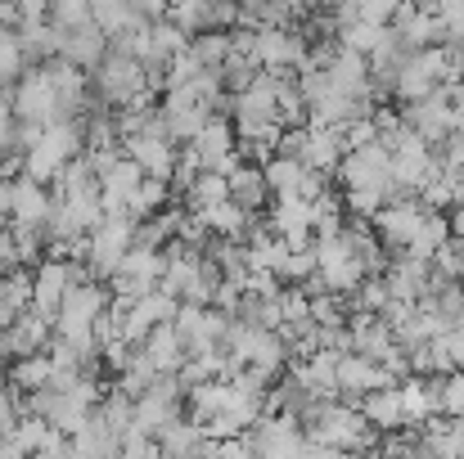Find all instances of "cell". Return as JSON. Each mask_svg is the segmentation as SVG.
Listing matches in <instances>:
<instances>
[{
    "mask_svg": "<svg viewBox=\"0 0 464 459\" xmlns=\"http://www.w3.org/2000/svg\"><path fill=\"white\" fill-rule=\"evenodd\" d=\"M226 198H230L226 176H217V171H198V180L180 194V207H185L189 216H198V212H208V207H217V203H226Z\"/></svg>",
    "mask_w": 464,
    "mask_h": 459,
    "instance_id": "f1b7e54d",
    "label": "cell"
},
{
    "mask_svg": "<svg viewBox=\"0 0 464 459\" xmlns=\"http://www.w3.org/2000/svg\"><path fill=\"white\" fill-rule=\"evenodd\" d=\"M383 284L397 302H424L429 298V284H433V266L429 262H415V257H392L388 271H383Z\"/></svg>",
    "mask_w": 464,
    "mask_h": 459,
    "instance_id": "e0dca14e",
    "label": "cell"
},
{
    "mask_svg": "<svg viewBox=\"0 0 464 459\" xmlns=\"http://www.w3.org/2000/svg\"><path fill=\"white\" fill-rule=\"evenodd\" d=\"M356 410H361V419H365L379 437H383V433L406 428V415H401V392H397V387H379V392L356 397Z\"/></svg>",
    "mask_w": 464,
    "mask_h": 459,
    "instance_id": "44dd1931",
    "label": "cell"
},
{
    "mask_svg": "<svg viewBox=\"0 0 464 459\" xmlns=\"http://www.w3.org/2000/svg\"><path fill=\"white\" fill-rule=\"evenodd\" d=\"M18 401H23V392L0 387V437H9V433H14V424H18Z\"/></svg>",
    "mask_w": 464,
    "mask_h": 459,
    "instance_id": "ab89813d",
    "label": "cell"
},
{
    "mask_svg": "<svg viewBox=\"0 0 464 459\" xmlns=\"http://www.w3.org/2000/svg\"><path fill=\"white\" fill-rule=\"evenodd\" d=\"M122 153L145 171V180H167L171 185V171H176V158H180V149L171 140H162V136H131V140H122Z\"/></svg>",
    "mask_w": 464,
    "mask_h": 459,
    "instance_id": "5bb4252c",
    "label": "cell"
},
{
    "mask_svg": "<svg viewBox=\"0 0 464 459\" xmlns=\"http://www.w3.org/2000/svg\"><path fill=\"white\" fill-rule=\"evenodd\" d=\"M118 459H162V451H158V442L150 437V433H122V442H118Z\"/></svg>",
    "mask_w": 464,
    "mask_h": 459,
    "instance_id": "8d00e7d4",
    "label": "cell"
},
{
    "mask_svg": "<svg viewBox=\"0 0 464 459\" xmlns=\"http://www.w3.org/2000/svg\"><path fill=\"white\" fill-rule=\"evenodd\" d=\"M104 54H109V36H104L95 23H86V27H77V32H63L59 59H68L72 68H82V72H95Z\"/></svg>",
    "mask_w": 464,
    "mask_h": 459,
    "instance_id": "ffe728a7",
    "label": "cell"
},
{
    "mask_svg": "<svg viewBox=\"0 0 464 459\" xmlns=\"http://www.w3.org/2000/svg\"><path fill=\"white\" fill-rule=\"evenodd\" d=\"M438 392H442V415H464V369L456 374H442L438 378Z\"/></svg>",
    "mask_w": 464,
    "mask_h": 459,
    "instance_id": "74e56055",
    "label": "cell"
},
{
    "mask_svg": "<svg viewBox=\"0 0 464 459\" xmlns=\"http://www.w3.org/2000/svg\"><path fill=\"white\" fill-rule=\"evenodd\" d=\"M460 122H464V113H460Z\"/></svg>",
    "mask_w": 464,
    "mask_h": 459,
    "instance_id": "f6af8a7d",
    "label": "cell"
},
{
    "mask_svg": "<svg viewBox=\"0 0 464 459\" xmlns=\"http://www.w3.org/2000/svg\"><path fill=\"white\" fill-rule=\"evenodd\" d=\"M82 145H86V140H82V118H72V122H50V127L41 131V140L23 153V176L36 180V185H54L59 171H63L72 158H82Z\"/></svg>",
    "mask_w": 464,
    "mask_h": 459,
    "instance_id": "7a4b0ae2",
    "label": "cell"
},
{
    "mask_svg": "<svg viewBox=\"0 0 464 459\" xmlns=\"http://www.w3.org/2000/svg\"><path fill=\"white\" fill-rule=\"evenodd\" d=\"M154 442H158V451H162V459H203L212 451V437H208L194 419H185V415L171 419Z\"/></svg>",
    "mask_w": 464,
    "mask_h": 459,
    "instance_id": "ac0fdd59",
    "label": "cell"
},
{
    "mask_svg": "<svg viewBox=\"0 0 464 459\" xmlns=\"http://www.w3.org/2000/svg\"><path fill=\"white\" fill-rule=\"evenodd\" d=\"M244 437L257 459H303V451H307V437L289 415H262Z\"/></svg>",
    "mask_w": 464,
    "mask_h": 459,
    "instance_id": "30bf717a",
    "label": "cell"
},
{
    "mask_svg": "<svg viewBox=\"0 0 464 459\" xmlns=\"http://www.w3.org/2000/svg\"><path fill=\"white\" fill-rule=\"evenodd\" d=\"M347 140H343V127H307V153H303V167L311 171H324L334 180V167L343 162Z\"/></svg>",
    "mask_w": 464,
    "mask_h": 459,
    "instance_id": "cb8c5ba5",
    "label": "cell"
},
{
    "mask_svg": "<svg viewBox=\"0 0 464 459\" xmlns=\"http://www.w3.org/2000/svg\"><path fill=\"white\" fill-rule=\"evenodd\" d=\"M315 280H320V289L334 293V298H347V293L361 289L365 271H361V262L352 257L343 230L329 234V239H315Z\"/></svg>",
    "mask_w": 464,
    "mask_h": 459,
    "instance_id": "277c9868",
    "label": "cell"
},
{
    "mask_svg": "<svg viewBox=\"0 0 464 459\" xmlns=\"http://www.w3.org/2000/svg\"><path fill=\"white\" fill-rule=\"evenodd\" d=\"M262 176H266L271 198H294V194H298V185H303V176H307V167H303L298 158L271 153V158L262 162Z\"/></svg>",
    "mask_w": 464,
    "mask_h": 459,
    "instance_id": "83f0119b",
    "label": "cell"
},
{
    "mask_svg": "<svg viewBox=\"0 0 464 459\" xmlns=\"http://www.w3.org/2000/svg\"><path fill=\"white\" fill-rule=\"evenodd\" d=\"M167 23H176L189 41L208 32V0H167Z\"/></svg>",
    "mask_w": 464,
    "mask_h": 459,
    "instance_id": "1f68e13d",
    "label": "cell"
},
{
    "mask_svg": "<svg viewBox=\"0 0 464 459\" xmlns=\"http://www.w3.org/2000/svg\"><path fill=\"white\" fill-rule=\"evenodd\" d=\"M226 185H230V203H239L248 216H262L271 207V189H266V176H262L257 162H239L226 176Z\"/></svg>",
    "mask_w": 464,
    "mask_h": 459,
    "instance_id": "d6986e66",
    "label": "cell"
},
{
    "mask_svg": "<svg viewBox=\"0 0 464 459\" xmlns=\"http://www.w3.org/2000/svg\"><path fill=\"white\" fill-rule=\"evenodd\" d=\"M334 185L338 189H356V185H388L392 189V153H388V145L383 140H370L361 149H347L343 162L334 167Z\"/></svg>",
    "mask_w": 464,
    "mask_h": 459,
    "instance_id": "52a82bcc",
    "label": "cell"
},
{
    "mask_svg": "<svg viewBox=\"0 0 464 459\" xmlns=\"http://www.w3.org/2000/svg\"><path fill=\"white\" fill-rule=\"evenodd\" d=\"M198 221H203V230L212 234V239H235V244H244L248 239V230H253V216L239 207V203H217V207H208V212H198Z\"/></svg>",
    "mask_w": 464,
    "mask_h": 459,
    "instance_id": "d4e9b609",
    "label": "cell"
},
{
    "mask_svg": "<svg viewBox=\"0 0 464 459\" xmlns=\"http://www.w3.org/2000/svg\"><path fill=\"white\" fill-rule=\"evenodd\" d=\"M324 77H329V91H334V95H343V100H374V104H379V95H374V86H370V63H365V54L338 45V54L324 63Z\"/></svg>",
    "mask_w": 464,
    "mask_h": 459,
    "instance_id": "7c38bea8",
    "label": "cell"
},
{
    "mask_svg": "<svg viewBox=\"0 0 464 459\" xmlns=\"http://www.w3.org/2000/svg\"><path fill=\"white\" fill-rule=\"evenodd\" d=\"M27 459H72V455H68V437H63L59 428H50V437H45V446H41L36 455H27Z\"/></svg>",
    "mask_w": 464,
    "mask_h": 459,
    "instance_id": "b9f144b4",
    "label": "cell"
},
{
    "mask_svg": "<svg viewBox=\"0 0 464 459\" xmlns=\"http://www.w3.org/2000/svg\"><path fill=\"white\" fill-rule=\"evenodd\" d=\"M136 306L154 320V324H171L176 320V311H180V298H171V293H162V289H154V293H145V298H136Z\"/></svg>",
    "mask_w": 464,
    "mask_h": 459,
    "instance_id": "d590c367",
    "label": "cell"
},
{
    "mask_svg": "<svg viewBox=\"0 0 464 459\" xmlns=\"http://www.w3.org/2000/svg\"><path fill=\"white\" fill-rule=\"evenodd\" d=\"M127 9H131L140 23H158V18H167V0H127Z\"/></svg>",
    "mask_w": 464,
    "mask_h": 459,
    "instance_id": "60d3db41",
    "label": "cell"
},
{
    "mask_svg": "<svg viewBox=\"0 0 464 459\" xmlns=\"http://www.w3.org/2000/svg\"><path fill=\"white\" fill-rule=\"evenodd\" d=\"M9 113H14L18 122H36V127L59 122V100H54V86H50V77L41 72V63L27 68V72L14 81V91H9Z\"/></svg>",
    "mask_w": 464,
    "mask_h": 459,
    "instance_id": "ba28073f",
    "label": "cell"
},
{
    "mask_svg": "<svg viewBox=\"0 0 464 459\" xmlns=\"http://www.w3.org/2000/svg\"><path fill=\"white\" fill-rule=\"evenodd\" d=\"M447 81H451V45H424V50L406 54L388 100H397V109H401V104H415V100L433 95Z\"/></svg>",
    "mask_w": 464,
    "mask_h": 459,
    "instance_id": "3957f363",
    "label": "cell"
},
{
    "mask_svg": "<svg viewBox=\"0 0 464 459\" xmlns=\"http://www.w3.org/2000/svg\"><path fill=\"white\" fill-rule=\"evenodd\" d=\"M5 387L9 392H41V387H50V356L45 351H36V356H23V360H9V369H5Z\"/></svg>",
    "mask_w": 464,
    "mask_h": 459,
    "instance_id": "4316f807",
    "label": "cell"
},
{
    "mask_svg": "<svg viewBox=\"0 0 464 459\" xmlns=\"http://www.w3.org/2000/svg\"><path fill=\"white\" fill-rule=\"evenodd\" d=\"M185 153L203 167V171H217V176H230L244 158H239V140H235V127H230V118H208V127L185 145Z\"/></svg>",
    "mask_w": 464,
    "mask_h": 459,
    "instance_id": "8992f818",
    "label": "cell"
},
{
    "mask_svg": "<svg viewBox=\"0 0 464 459\" xmlns=\"http://www.w3.org/2000/svg\"><path fill=\"white\" fill-rule=\"evenodd\" d=\"M203 459H257V455H253L248 437H226V442H212V451Z\"/></svg>",
    "mask_w": 464,
    "mask_h": 459,
    "instance_id": "f35d334b",
    "label": "cell"
},
{
    "mask_svg": "<svg viewBox=\"0 0 464 459\" xmlns=\"http://www.w3.org/2000/svg\"><path fill=\"white\" fill-rule=\"evenodd\" d=\"M447 225H451V239H460V244H464V203L447 212Z\"/></svg>",
    "mask_w": 464,
    "mask_h": 459,
    "instance_id": "ee69618b",
    "label": "cell"
},
{
    "mask_svg": "<svg viewBox=\"0 0 464 459\" xmlns=\"http://www.w3.org/2000/svg\"><path fill=\"white\" fill-rule=\"evenodd\" d=\"M95 415L122 437V433H131L136 428V401L127 397V392H118V387H104V397H100V406H95Z\"/></svg>",
    "mask_w": 464,
    "mask_h": 459,
    "instance_id": "f546056e",
    "label": "cell"
},
{
    "mask_svg": "<svg viewBox=\"0 0 464 459\" xmlns=\"http://www.w3.org/2000/svg\"><path fill=\"white\" fill-rule=\"evenodd\" d=\"M23 23H45L50 18V0H14Z\"/></svg>",
    "mask_w": 464,
    "mask_h": 459,
    "instance_id": "7bdbcfd3",
    "label": "cell"
},
{
    "mask_svg": "<svg viewBox=\"0 0 464 459\" xmlns=\"http://www.w3.org/2000/svg\"><path fill=\"white\" fill-rule=\"evenodd\" d=\"M50 338H54V324H50L45 315H36V311H23V315L0 333V342H5V356H9V360H23V356L45 351V347H50Z\"/></svg>",
    "mask_w": 464,
    "mask_h": 459,
    "instance_id": "9a60e30c",
    "label": "cell"
},
{
    "mask_svg": "<svg viewBox=\"0 0 464 459\" xmlns=\"http://www.w3.org/2000/svg\"><path fill=\"white\" fill-rule=\"evenodd\" d=\"M14 225H45L50 221V185H36L27 176H14V203H9Z\"/></svg>",
    "mask_w": 464,
    "mask_h": 459,
    "instance_id": "7402d4cb",
    "label": "cell"
},
{
    "mask_svg": "<svg viewBox=\"0 0 464 459\" xmlns=\"http://www.w3.org/2000/svg\"><path fill=\"white\" fill-rule=\"evenodd\" d=\"M433 275H442V280H451V284H464V244L460 239H447L438 253H433Z\"/></svg>",
    "mask_w": 464,
    "mask_h": 459,
    "instance_id": "836d02e7",
    "label": "cell"
},
{
    "mask_svg": "<svg viewBox=\"0 0 464 459\" xmlns=\"http://www.w3.org/2000/svg\"><path fill=\"white\" fill-rule=\"evenodd\" d=\"M50 23L59 32H77L91 23V0H50Z\"/></svg>",
    "mask_w": 464,
    "mask_h": 459,
    "instance_id": "e575fe53",
    "label": "cell"
},
{
    "mask_svg": "<svg viewBox=\"0 0 464 459\" xmlns=\"http://www.w3.org/2000/svg\"><path fill=\"white\" fill-rule=\"evenodd\" d=\"M140 351L150 356V365H154L158 374H180V365H185V342L176 338L171 324H158L154 333L140 342Z\"/></svg>",
    "mask_w": 464,
    "mask_h": 459,
    "instance_id": "484cf974",
    "label": "cell"
},
{
    "mask_svg": "<svg viewBox=\"0 0 464 459\" xmlns=\"http://www.w3.org/2000/svg\"><path fill=\"white\" fill-rule=\"evenodd\" d=\"M162 253H150V248H131L127 257H122V266H118V275L109 280V293L113 298H122V302H136V298H145V293H154L158 280H162Z\"/></svg>",
    "mask_w": 464,
    "mask_h": 459,
    "instance_id": "8fae6325",
    "label": "cell"
},
{
    "mask_svg": "<svg viewBox=\"0 0 464 459\" xmlns=\"http://www.w3.org/2000/svg\"><path fill=\"white\" fill-rule=\"evenodd\" d=\"M68 289H72L68 262H63V257H41V262L32 266V306H27V311H36V315H45V320L54 324L59 302H63Z\"/></svg>",
    "mask_w": 464,
    "mask_h": 459,
    "instance_id": "4fadbf2b",
    "label": "cell"
},
{
    "mask_svg": "<svg viewBox=\"0 0 464 459\" xmlns=\"http://www.w3.org/2000/svg\"><path fill=\"white\" fill-rule=\"evenodd\" d=\"M189 54L203 63V68H221L226 54H230V32H198L189 41Z\"/></svg>",
    "mask_w": 464,
    "mask_h": 459,
    "instance_id": "d6a6232c",
    "label": "cell"
},
{
    "mask_svg": "<svg viewBox=\"0 0 464 459\" xmlns=\"http://www.w3.org/2000/svg\"><path fill=\"white\" fill-rule=\"evenodd\" d=\"M118 433L100 419V415H91L72 437H68V455L72 459H118Z\"/></svg>",
    "mask_w": 464,
    "mask_h": 459,
    "instance_id": "603a6c76",
    "label": "cell"
},
{
    "mask_svg": "<svg viewBox=\"0 0 464 459\" xmlns=\"http://www.w3.org/2000/svg\"><path fill=\"white\" fill-rule=\"evenodd\" d=\"M338 392H343V401H356V397H365V392H379V387H397L388 374H383V365H374V360H365V356H356V351H347V356H338Z\"/></svg>",
    "mask_w": 464,
    "mask_h": 459,
    "instance_id": "2e32d148",
    "label": "cell"
},
{
    "mask_svg": "<svg viewBox=\"0 0 464 459\" xmlns=\"http://www.w3.org/2000/svg\"><path fill=\"white\" fill-rule=\"evenodd\" d=\"M424 216H429V207H424L420 198H392V203H383V207L370 216V230H374V239L397 257V253L420 234Z\"/></svg>",
    "mask_w": 464,
    "mask_h": 459,
    "instance_id": "9c48e42d",
    "label": "cell"
},
{
    "mask_svg": "<svg viewBox=\"0 0 464 459\" xmlns=\"http://www.w3.org/2000/svg\"><path fill=\"white\" fill-rule=\"evenodd\" d=\"M185 415V387L176 374H158L154 383L136 397V433H150L158 437L171 419Z\"/></svg>",
    "mask_w": 464,
    "mask_h": 459,
    "instance_id": "5b68a950",
    "label": "cell"
},
{
    "mask_svg": "<svg viewBox=\"0 0 464 459\" xmlns=\"http://www.w3.org/2000/svg\"><path fill=\"white\" fill-rule=\"evenodd\" d=\"M383 36H388V27L365 23V18H352V23L338 27V45H343V50H356V54H374Z\"/></svg>",
    "mask_w": 464,
    "mask_h": 459,
    "instance_id": "4dcf8cb0",
    "label": "cell"
},
{
    "mask_svg": "<svg viewBox=\"0 0 464 459\" xmlns=\"http://www.w3.org/2000/svg\"><path fill=\"white\" fill-rule=\"evenodd\" d=\"M91 100L104 104L109 113H118V109H131V104L158 100V95L150 91V77H145V68L131 54H113L109 50L100 59V68L91 72Z\"/></svg>",
    "mask_w": 464,
    "mask_h": 459,
    "instance_id": "6da1fadb",
    "label": "cell"
}]
</instances>
